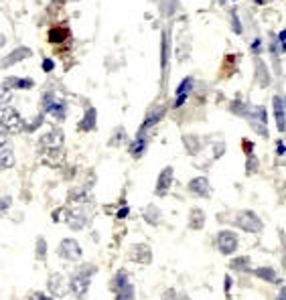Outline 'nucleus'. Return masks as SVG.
Wrapping results in <instances>:
<instances>
[{"mask_svg":"<svg viewBox=\"0 0 286 300\" xmlns=\"http://www.w3.org/2000/svg\"><path fill=\"white\" fill-rule=\"evenodd\" d=\"M96 272H98L96 266H91V264H85V266L77 268V270L71 274L69 288H71V292H73L77 298H85V296H87L91 278H94V274H96Z\"/></svg>","mask_w":286,"mask_h":300,"instance_id":"obj_1","label":"nucleus"},{"mask_svg":"<svg viewBox=\"0 0 286 300\" xmlns=\"http://www.w3.org/2000/svg\"><path fill=\"white\" fill-rule=\"evenodd\" d=\"M0 126L10 134H18L25 130V120L13 106H4L0 108Z\"/></svg>","mask_w":286,"mask_h":300,"instance_id":"obj_2","label":"nucleus"},{"mask_svg":"<svg viewBox=\"0 0 286 300\" xmlns=\"http://www.w3.org/2000/svg\"><path fill=\"white\" fill-rule=\"evenodd\" d=\"M41 110H43V114H49V116H53L55 120H65V116H67L65 101L59 96H55V94H45L43 96Z\"/></svg>","mask_w":286,"mask_h":300,"instance_id":"obj_3","label":"nucleus"},{"mask_svg":"<svg viewBox=\"0 0 286 300\" xmlns=\"http://www.w3.org/2000/svg\"><path fill=\"white\" fill-rule=\"evenodd\" d=\"M63 219L65 223L69 225L71 229H75V232H79V229H84L87 223H89V217H91V211L87 209V207L84 205H77L73 207V209H63Z\"/></svg>","mask_w":286,"mask_h":300,"instance_id":"obj_4","label":"nucleus"},{"mask_svg":"<svg viewBox=\"0 0 286 300\" xmlns=\"http://www.w3.org/2000/svg\"><path fill=\"white\" fill-rule=\"evenodd\" d=\"M63 132L61 130H49L47 134H43L41 136V140H39V146L45 154H57L59 150L63 148Z\"/></svg>","mask_w":286,"mask_h":300,"instance_id":"obj_5","label":"nucleus"},{"mask_svg":"<svg viewBox=\"0 0 286 300\" xmlns=\"http://www.w3.org/2000/svg\"><path fill=\"white\" fill-rule=\"evenodd\" d=\"M236 223L239 229H244L248 233H260L262 232V219L254 211H242L237 213Z\"/></svg>","mask_w":286,"mask_h":300,"instance_id":"obj_6","label":"nucleus"},{"mask_svg":"<svg viewBox=\"0 0 286 300\" xmlns=\"http://www.w3.org/2000/svg\"><path fill=\"white\" fill-rule=\"evenodd\" d=\"M57 253L63 258V260H67V262H77V260H82V248H79V244L75 239H71V237H67V239H63L59 246H57Z\"/></svg>","mask_w":286,"mask_h":300,"instance_id":"obj_7","label":"nucleus"},{"mask_svg":"<svg viewBox=\"0 0 286 300\" xmlns=\"http://www.w3.org/2000/svg\"><path fill=\"white\" fill-rule=\"evenodd\" d=\"M237 235L234 232H221L219 235H217V250H219L223 256H230V253H234L237 250Z\"/></svg>","mask_w":286,"mask_h":300,"instance_id":"obj_8","label":"nucleus"},{"mask_svg":"<svg viewBox=\"0 0 286 300\" xmlns=\"http://www.w3.org/2000/svg\"><path fill=\"white\" fill-rule=\"evenodd\" d=\"M246 116L250 118V122H252V126L262 134V136H266L268 132H266V120H268V116H266V110L262 108V106H258V108H250L248 112H246Z\"/></svg>","mask_w":286,"mask_h":300,"instance_id":"obj_9","label":"nucleus"},{"mask_svg":"<svg viewBox=\"0 0 286 300\" xmlns=\"http://www.w3.org/2000/svg\"><path fill=\"white\" fill-rule=\"evenodd\" d=\"M13 165H15L13 146L4 136H0V168H10Z\"/></svg>","mask_w":286,"mask_h":300,"instance_id":"obj_10","label":"nucleus"},{"mask_svg":"<svg viewBox=\"0 0 286 300\" xmlns=\"http://www.w3.org/2000/svg\"><path fill=\"white\" fill-rule=\"evenodd\" d=\"M170 184H173V168L167 167V168L161 172V175H158L154 193L158 195V197H165V195L168 193V189H170Z\"/></svg>","mask_w":286,"mask_h":300,"instance_id":"obj_11","label":"nucleus"},{"mask_svg":"<svg viewBox=\"0 0 286 300\" xmlns=\"http://www.w3.org/2000/svg\"><path fill=\"white\" fill-rule=\"evenodd\" d=\"M130 260L132 262H138V264H151L152 260V251L146 244H136L130 250Z\"/></svg>","mask_w":286,"mask_h":300,"instance_id":"obj_12","label":"nucleus"},{"mask_svg":"<svg viewBox=\"0 0 286 300\" xmlns=\"http://www.w3.org/2000/svg\"><path fill=\"white\" fill-rule=\"evenodd\" d=\"M189 191L193 195H197V197H209L211 193V187H209V181L207 177H197L189 183Z\"/></svg>","mask_w":286,"mask_h":300,"instance_id":"obj_13","label":"nucleus"},{"mask_svg":"<svg viewBox=\"0 0 286 300\" xmlns=\"http://www.w3.org/2000/svg\"><path fill=\"white\" fill-rule=\"evenodd\" d=\"M193 85H195V82H193V77H185L181 82V85L177 87V100H175V106L181 108L183 103L187 101V98L191 96V91H193Z\"/></svg>","mask_w":286,"mask_h":300,"instance_id":"obj_14","label":"nucleus"},{"mask_svg":"<svg viewBox=\"0 0 286 300\" xmlns=\"http://www.w3.org/2000/svg\"><path fill=\"white\" fill-rule=\"evenodd\" d=\"M27 57H31V51L25 49V47H20V49L13 51L10 55H6L4 59L0 61V69H2V67H8V65H15V63H18V61H22V59H27Z\"/></svg>","mask_w":286,"mask_h":300,"instance_id":"obj_15","label":"nucleus"},{"mask_svg":"<svg viewBox=\"0 0 286 300\" xmlns=\"http://www.w3.org/2000/svg\"><path fill=\"white\" fill-rule=\"evenodd\" d=\"M165 116V108L161 106V108H156L154 112H151V114H148V118H146V122L142 124V128H140V132H138V136H146V132L148 130H151L152 128V126L158 122V120H161Z\"/></svg>","mask_w":286,"mask_h":300,"instance_id":"obj_16","label":"nucleus"},{"mask_svg":"<svg viewBox=\"0 0 286 300\" xmlns=\"http://www.w3.org/2000/svg\"><path fill=\"white\" fill-rule=\"evenodd\" d=\"M4 85L8 89H31L33 85V79H20V77H8L4 79Z\"/></svg>","mask_w":286,"mask_h":300,"instance_id":"obj_17","label":"nucleus"},{"mask_svg":"<svg viewBox=\"0 0 286 300\" xmlns=\"http://www.w3.org/2000/svg\"><path fill=\"white\" fill-rule=\"evenodd\" d=\"M274 116H276V126L278 130L284 132V100L280 96L274 98Z\"/></svg>","mask_w":286,"mask_h":300,"instance_id":"obj_18","label":"nucleus"},{"mask_svg":"<svg viewBox=\"0 0 286 300\" xmlns=\"http://www.w3.org/2000/svg\"><path fill=\"white\" fill-rule=\"evenodd\" d=\"M49 290L55 294V296H63L65 294V280L61 274H53L51 280H49Z\"/></svg>","mask_w":286,"mask_h":300,"instance_id":"obj_19","label":"nucleus"},{"mask_svg":"<svg viewBox=\"0 0 286 300\" xmlns=\"http://www.w3.org/2000/svg\"><path fill=\"white\" fill-rule=\"evenodd\" d=\"M142 217H144V219H146V221L151 223V225H158V223L163 221V215H161V211H158L154 205H148L146 209L142 211Z\"/></svg>","mask_w":286,"mask_h":300,"instance_id":"obj_20","label":"nucleus"},{"mask_svg":"<svg viewBox=\"0 0 286 300\" xmlns=\"http://www.w3.org/2000/svg\"><path fill=\"white\" fill-rule=\"evenodd\" d=\"M205 225V213L201 209H193L189 213V227L191 229H203Z\"/></svg>","mask_w":286,"mask_h":300,"instance_id":"obj_21","label":"nucleus"},{"mask_svg":"<svg viewBox=\"0 0 286 300\" xmlns=\"http://www.w3.org/2000/svg\"><path fill=\"white\" fill-rule=\"evenodd\" d=\"M79 128H82L84 132L94 130V128H96V110H94V108H89V110H87L85 118H84L82 122H79Z\"/></svg>","mask_w":286,"mask_h":300,"instance_id":"obj_22","label":"nucleus"},{"mask_svg":"<svg viewBox=\"0 0 286 300\" xmlns=\"http://www.w3.org/2000/svg\"><path fill=\"white\" fill-rule=\"evenodd\" d=\"M144 150H146V136H136V140L134 144L130 146V152L134 158H140L144 154Z\"/></svg>","mask_w":286,"mask_h":300,"instance_id":"obj_23","label":"nucleus"},{"mask_svg":"<svg viewBox=\"0 0 286 300\" xmlns=\"http://www.w3.org/2000/svg\"><path fill=\"white\" fill-rule=\"evenodd\" d=\"M132 298H134V288L130 282L116 288V300H132Z\"/></svg>","mask_w":286,"mask_h":300,"instance_id":"obj_24","label":"nucleus"},{"mask_svg":"<svg viewBox=\"0 0 286 300\" xmlns=\"http://www.w3.org/2000/svg\"><path fill=\"white\" fill-rule=\"evenodd\" d=\"M254 274L258 276V278H262V280H268V282H276L278 278H276V270H272V268H256L254 270Z\"/></svg>","mask_w":286,"mask_h":300,"instance_id":"obj_25","label":"nucleus"},{"mask_svg":"<svg viewBox=\"0 0 286 300\" xmlns=\"http://www.w3.org/2000/svg\"><path fill=\"white\" fill-rule=\"evenodd\" d=\"M232 268H234V270H239V272H248V270H250V258H248V256L236 258V260L232 262Z\"/></svg>","mask_w":286,"mask_h":300,"instance_id":"obj_26","label":"nucleus"},{"mask_svg":"<svg viewBox=\"0 0 286 300\" xmlns=\"http://www.w3.org/2000/svg\"><path fill=\"white\" fill-rule=\"evenodd\" d=\"M10 94H13V89H8L4 83L0 85V108L8 106V100H10Z\"/></svg>","mask_w":286,"mask_h":300,"instance_id":"obj_27","label":"nucleus"},{"mask_svg":"<svg viewBox=\"0 0 286 300\" xmlns=\"http://www.w3.org/2000/svg\"><path fill=\"white\" fill-rule=\"evenodd\" d=\"M10 205H13V197H0V217L6 215Z\"/></svg>","mask_w":286,"mask_h":300,"instance_id":"obj_28","label":"nucleus"},{"mask_svg":"<svg viewBox=\"0 0 286 300\" xmlns=\"http://www.w3.org/2000/svg\"><path fill=\"white\" fill-rule=\"evenodd\" d=\"M45 253H47V244H45L43 237H39L37 239V260H43Z\"/></svg>","mask_w":286,"mask_h":300,"instance_id":"obj_29","label":"nucleus"},{"mask_svg":"<svg viewBox=\"0 0 286 300\" xmlns=\"http://www.w3.org/2000/svg\"><path fill=\"white\" fill-rule=\"evenodd\" d=\"M65 37H67V29H65V27L55 29V31L51 33V41H63Z\"/></svg>","mask_w":286,"mask_h":300,"instance_id":"obj_30","label":"nucleus"},{"mask_svg":"<svg viewBox=\"0 0 286 300\" xmlns=\"http://www.w3.org/2000/svg\"><path fill=\"white\" fill-rule=\"evenodd\" d=\"M167 63H168V43H167V37H163V67L167 69Z\"/></svg>","mask_w":286,"mask_h":300,"instance_id":"obj_31","label":"nucleus"},{"mask_svg":"<svg viewBox=\"0 0 286 300\" xmlns=\"http://www.w3.org/2000/svg\"><path fill=\"white\" fill-rule=\"evenodd\" d=\"M31 300H53V298H51V296H47L45 292H35Z\"/></svg>","mask_w":286,"mask_h":300,"instance_id":"obj_32","label":"nucleus"},{"mask_svg":"<svg viewBox=\"0 0 286 300\" xmlns=\"http://www.w3.org/2000/svg\"><path fill=\"white\" fill-rule=\"evenodd\" d=\"M278 39H280V51H284L286 49V33L284 31L278 34Z\"/></svg>","mask_w":286,"mask_h":300,"instance_id":"obj_33","label":"nucleus"},{"mask_svg":"<svg viewBox=\"0 0 286 300\" xmlns=\"http://www.w3.org/2000/svg\"><path fill=\"white\" fill-rule=\"evenodd\" d=\"M53 67H55V65H53V61H51V59H45V61H43V69H45V71H51Z\"/></svg>","mask_w":286,"mask_h":300,"instance_id":"obj_34","label":"nucleus"},{"mask_svg":"<svg viewBox=\"0 0 286 300\" xmlns=\"http://www.w3.org/2000/svg\"><path fill=\"white\" fill-rule=\"evenodd\" d=\"M128 207H122V209H120V213H118V217H126V215H128Z\"/></svg>","mask_w":286,"mask_h":300,"instance_id":"obj_35","label":"nucleus"},{"mask_svg":"<svg viewBox=\"0 0 286 300\" xmlns=\"http://www.w3.org/2000/svg\"><path fill=\"white\" fill-rule=\"evenodd\" d=\"M254 163H258V160L254 156H250V172H254Z\"/></svg>","mask_w":286,"mask_h":300,"instance_id":"obj_36","label":"nucleus"},{"mask_svg":"<svg viewBox=\"0 0 286 300\" xmlns=\"http://www.w3.org/2000/svg\"><path fill=\"white\" fill-rule=\"evenodd\" d=\"M278 154H280V156L284 154V142H282V140H278Z\"/></svg>","mask_w":286,"mask_h":300,"instance_id":"obj_37","label":"nucleus"},{"mask_svg":"<svg viewBox=\"0 0 286 300\" xmlns=\"http://www.w3.org/2000/svg\"><path fill=\"white\" fill-rule=\"evenodd\" d=\"M6 43V39H4V34H0V47H2V45Z\"/></svg>","mask_w":286,"mask_h":300,"instance_id":"obj_38","label":"nucleus"},{"mask_svg":"<svg viewBox=\"0 0 286 300\" xmlns=\"http://www.w3.org/2000/svg\"><path fill=\"white\" fill-rule=\"evenodd\" d=\"M278 300H284V292H280V296H278Z\"/></svg>","mask_w":286,"mask_h":300,"instance_id":"obj_39","label":"nucleus"}]
</instances>
